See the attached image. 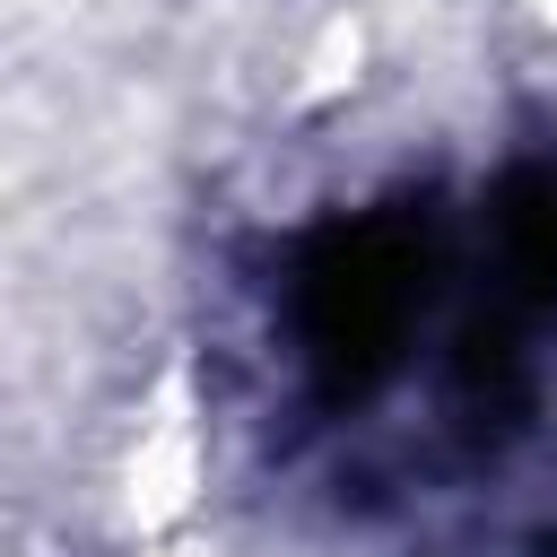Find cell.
Instances as JSON below:
<instances>
[{
  "instance_id": "7a4b0ae2",
  "label": "cell",
  "mask_w": 557,
  "mask_h": 557,
  "mask_svg": "<svg viewBox=\"0 0 557 557\" xmlns=\"http://www.w3.org/2000/svg\"><path fill=\"white\" fill-rule=\"evenodd\" d=\"M487 244H496V313L522 331L557 322V165L522 157L487 191Z\"/></svg>"
},
{
  "instance_id": "3957f363",
  "label": "cell",
  "mask_w": 557,
  "mask_h": 557,
  "mask_svg": "<svg viewBox=\"0 0 557 557\" xmlns=\"http://www.w3.org/2000/svg\"><path fill=\"white\" fill-rule=\"evenodd\" d=\"M453 392H461V409H470L479 426H522V418H531V392H540V374H531V331L505 322L496 305H479V313L461 322V339H453Z\"/></svg>"
},
{
  "instance_id": "6da1fadb",
  "label": "cell",
  "mask_w": 557,
  "mask_h": 557,
  "mask_svg": "<svg viewBox=\"0 0 557 557\" xmlns=\"http://www.w3.org/2000/svg\"><path fill=\"white\" fill-rule=\"evenodd\" d=\"M435 270H444L435 200H383V209L331 218L296 252V339L331 409L374 400L400 374L409 331L435 305Z\"/></svg>"
}]
</instances>
